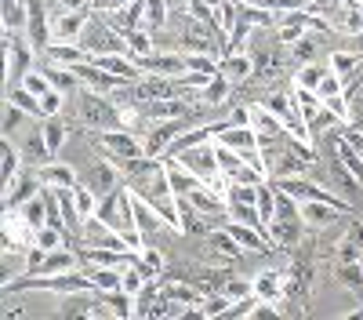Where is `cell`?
I'll use <instances>...</instances> for the list:
<instances>
[{"instance_id": "7bdbcfd3", "label": "cell", "mask_w": 363, "mask_h": 320, "mask_svg": "<svg viewBox=\"0 0 363 320\" xmlns=\"http://www.w3.org/2000/svg\"><path fill=\"white\" fill-rule=\"evenodd\" d=\"M342 138H345V142H352L356 150H359V157H363V131H359V128H345V131H342Z\"/></svg>"}, {"instance_id": "4316f807", "label": "cell", "mask_w": 363, "mask_h": 320, "mask_svg": "<svg viewBox=\"0 0 363 320\" xmlns=\"http://www.w3.org/2000/svg\"><path fill=\"white\" fill-rule=\"evenodd\" d=\"M291 62H298V66H306V62H320V44H316V37H313V33H306L301 40H294V44H291Z\"/></svg>"}, {"instance_id": "30bf717a", "label": "cell", "mask_w": 363, "mask_h": 320, "mask_svg": "<svg viewBox=\"0 0 363 320\" xmlns=\"http://www.w3.org/2000/svg\"><path fill=\"white\" fill-rule=\"evenodd\" d=\"M87 22H91V8L51 15V40H80V33H84Z\"/></svg>"}, {"instance_id": "74e56055", "label": "cell", "mask_w": 363, "mask_h": 320, "mask_svg": "<svg viewBox=\"0 0 363 320\" xmlns=\"http://www.w3.org/2000/svg\"><path fill=\"white\" fill-rule=\"evenodd\" d=\"M342 92H345V80H342L335 70H327V73H323V80H320V87H316L320 102H323V99H335V95H342Z\"/></svg>"}, {"instance_id": "7a4b0ae2", "label": "cell", "mask_w": 363, "mask_h": 320, "mask_svg": "<svg viewBox=\"0 0 363 320\" xmlns=\"http://www.w3.org/2000/svg\"><path fill=\"white\" fill-rule=\"evenodd\" d=\"M280 193V189H277ZM301 229H306V219H301V208H298V200L280 193L277 200V215H272L269 222V237H272V248H280V251H291L301 244Z\"/></svg>"}, {"instance_id": "ac0fdd59", "label": "cell", "mask_w": 363, "mask_h": 320, "mask_svg": "<svg viewBox=\"0 0 363 320\" xmlns=\"http://www.w3.org/2000/svg\"><path fill=\"white\" fill-rule=\"evenodd\" d=\"M251 128L258 131V138H280V135H287L284 121H280V116L272 113L269 106H262V102L251 106Z\"/></svg>"}, {"instance_id": "2e32d148", "label": "cell", "mask_w": 363, "mask_h": 320, "mask_svg": "<svg viewBox=\"0 0 363 320\" xmlns=\"http://www.w3.org/2000/svg\"><path fill=\"white\" fill-rule=\"evenodd\" d=\"M327 66H330V70H335V73L345 80V92H349V87H356V84L363 80V58H359V55H352V51H330Z\"/></svg>"}, {"instance_id": "6da1fadb", "label": "cell", "mask_w": 363, "mask_h": 320, "mask_svg": "<svg viewBox=\"0 0 363 320\" xmlns=\"http://www.w3.org/2000/svg\"><path fill=\"white\" fill-rule=\"evenodd\" d=\"M99 219L109 226V229H116L120 237H124L135 251H142V229H138V222H135V193H131V186H120V189H113L109 197H102L99 200Z\"/></svg>"}, {"instance_id": "d590c367", "label": "cell", "mask_w": 363, "mask_h": 320, "mask_svg": "<svg viewBox=\"0 0 363 320\" xmlns=\"http://www.w3.org/2000/svg\"><path fill=\"white\" fill-rule=\"evenodd\" d=\"M215 15H218V26L225 29V37L236 29V22H240V4L236 0H222V4L215 8Z\"/></svg>"}, {"instance_id": "b9f144b4", "label": "cell", "mask_w": 363, "mask_h": 320, "mask_svg": "<svg viewBox=\"0 0 363 320\" xmlns=\"http://www.w3.org/2000/svg\"><path fill=\"white\" fill-rule=\"evenodd\" d=\"M124 4H131V0H91V11H116Z\"/></svg>"}, {"instance_id": "5b68a950", "label": "cell", "mask_w": 363, "mask_h": 320, "mask_svg": "<svg viewBox=\"0 0 363 320\" xmlns=\"http://www.w3.org/2000/svg\"><path fill=\"white\" fill-rule=\"evenodd\" d=\"M178 160L186 164L193 175H200V179L211 186V182H218L222 179V164H218V150H215V142H200V145H189V150H182Z\"/></svg>"}, {"instance_id": "d4e9b609", "label": "cell", "mask_w": 363, "mask_h": 320, "mask_svg": "<svg viewBox=\"0 0 363 320\" xmlns=\"http://www.w3.org/2000/svg\"><path fill=\"white\" fill-rule=\"evenodd\" d=\"M4 102H15V106H18V109H26L29 116H44V109H40V99H37L33 92H26L22 84L8 87V92H4Z\"/></svg>"}, {"instance_id": "60d3db41", "label": "cell", "mask_w": 363, "mask_h": 320, "mask_svg": "<svg viewBox=\"0 0 363 320\" xmlns=\"http://www.w3.org/2000/svg\"><path fill=\"white\" fill-rule=\"evenodd\" d=\"M62 102H66V95L58 92V87H51V92H44V95H40V109H44V116H55V113H62Z\"/></svg>"}, {"instance_id": "d6a6232c", "label": "cell", "mask_w": 363, "mask_h": 320, "mask_svg": "<svg viewBox=\"0 0 363 320\" xmlns=\"http://www.w3.org/2000/svg\"><path fill=\"white\" fill-rule=\"evenodd\" d=\"M229 306H233V299L222 291V295L203 299V302H200V309H193V313H196V316H225V313H229Z\"/></svg>"}, {"instance_id": "d6986e66", "label": "cell", "mask_w": 363, "mask_h": 320, "mask_svg": "<svg viewBox=\"0 0 363 320\" xmlns=\"http://www.w3.org/2000/svg\"><path fill=\"white\" fill-rule=\"evenodd\" d=\"M135 222H138V229H142V237H153V233H164V229H171L167 226V219L153 208L149 200H142V197H135Z\"/></svg>"}, {"instance_id": "83f0119b", "label": "cell", "mask_w": 363, "mask_h": 320, "mask_svg": "<svg viewBox=\"0 0 363 320\" xmlns=\"http://www.w3.org/2000/svg\"><path fill=\"white\" fill-rule=\"evenodd\" d=\"M335 273H338V280H342L345 287H352L356 295L363 299V262H338Z\"/></svg>"}, {"instance_id": "f6af8a7d", "label": "cell", "mask_w": 363, "mask_h": 320, "mask_svg": "<svg viewBox=\"0 0 363 320\" xmlns=\"http://www.w3.org/2000/svg\"><path fill=\"white\" fill-rule=\"evenodd\" d=\"M352 40H356V44H352V48H356V51H363V29H359V33H356V37H352Z\"/></svg>"}, {"instance_id": "8fae6325", "label": "cell", "mask_w": 363, "mask_h": 320, "mask_svg": "<svg viewBox=\"0 0 363 320\" xmlns=\"http://www.w3.org/2000/svg\"><path fill=\"white\" fill-rule=\"evenodd\" d=\"M335 29L342 33L356 37L363 29V0H335V8H330V18H327Z\"/></svg>"}, {"instance_id": "f35d334b", "label": "cell", "mask_w": 363, "mask_h": 320, "mask_svg": "<svg viewBox=\"0 0 363 320\" xmlns=\"http://www.w3.org/2000/svg\"><path fill=\"white\" fill-rule=\"evenodd\" d=\"M164 22H167V0H145V26L157 33Z\"/></svg>"}, {"instance_id": "f1b7e54d", "label": "cell", "mask_w": 363, "mask_h": 320, "mask_svg": "<svg viewBox=\"0 0 363 320\" xmlns=\"http://www.w3.org/2000/svg\"><path fill=\"white\" fill-rule=\"evenodd\" d=\"M87 277H91V284H95L99 291H116L120 284H124V270H116V266H99V270H91Z\"/></svg>"}, {"instance_id": "cb8c5ba5", "label": "cell", "mask_w": 363, "mask_h": 320, "mask_svg": "<svg viewBox=\"0 0 363 320\" xmlns=\"http://www.w3.org/2000/svg\"><path fill=\"white\" fill-rule=\"evenodd\" d=\"M40 135H44V142H48V150H51V153H58V150L66 145V121H62L58 113H55V116H44Z\"/></svg>"}, {"instance_id": "4fadbf2b", "label": "cell", "mask_w": 363, "mask_h": 320, "mask_svg": "<svg viewBox=\"0 0 363 320\" xmlns=\"http://www.w3.org/2000/svg\"><path fill=\"white\" fill-rule=\"evenodd\" d=\"M73 73H77V80H80V87H87V92H102V95H109L113 87L120 84L113 73H106L95 58H87V62H80V66H73Z\"/></svg>"}, {"instance_id": "9a60e30c", "label": "cell", "mask_w": 363, "mask_h": 320, "mask_svg": "<svg viewBox=\"0 0 363 320\" xmlns=\"http://www.w3.org/2000/svg\"><path fill=\"white\" fill-rule=\"evenodd\" d=\"M44 58H48V62H58V66L73 70V66L87 62L91 51H87V48H80L77 40H51V44H48V51H44Z\"/></svg>"}, {"instance_id": "f546056e", "label": "cell", "mask_w": 363, "mask_h": 320, "mask_svg": "<svg viewBox=\"0 0 363 320\" xmlns=\"http://www.w3.org/2000/svg\"><path fill=\"white\" fill-rule=\"evenodd\" d=\"M327 70H330V66H323V62H306V66H298V73H294V84H298V87H309V92H316Z\"/></svg>"}, {"instance_id": "9c48e42d", "label": "cell", "mask_w": 363, "mask_h": 320, "mask_svg": "<svg viewBox=\"0 0 363 320\" xmlns=\"http://www.w3.org/2000/svg\"><path fill=\"white\" fill-rule=\"evenodd\" d=\"M40 189H44V182H40L37 167H33V164L22 167V171H18V179L4 189V208H18V204H26L29 197H37Z\"/></svg>"}, {"instance_id": "8d00e7d4", "label": "cell", "mask_w": 363, "mask_h": 320, "mask_svg": "<svg viewBox=\"0 0 363 320\" xmlns=\"http://www.w3.org/2000/svg\"><path fill=\"white\" fill-rule=\"evenodd\" d=\"M222 291L233 299V302H240V299H251L255 295V280H244V277H229L225 284H222Z\"/></svg>"}, {"instance_id": "4dcf8cb0", "label": "cell", "mask_w": 363, "mask_h": 320, "mask_svg": "<svg viewBox=\"0 0 363 320\" xmlns=\"http://www.w3.org/2000/svg\"><path fill=\"white\" fill-rule=\"evenodd\" d=\"M335 153H338V160L356 175V179L363 182V157H359V150H356V145L352 142H345V138H338V145H335Z\"/></svg>"}, {"instance_id": "44dd1931", "label": "cell", "mask_w": 363, "mask_h": 320, "mask_svg": "<svg viewBox=\"0 0 363 320\" xmlns=\"http://www.w3.org/2000/svg\"><path fill=\"white\" fill-rule=\"evenodd\" d=\"M145 73H164V77H178V73H186V55H149V58H142L138 62Z\"/></svg>"}, {"instance_id": "603a6c76", "label": "cell", "mask_w": 363, "mask_h": 320, "mask_svg": "<svg viewBox=\"0 0 363 320\" xmlns=\"http://www.w3.org/2000/svg\"><path fill=\"white\" fill-rule=\"evenodd\" d=\"M306 124H309V138L316 142L323 131H330V128H335V124H342V116L335 113V109H327V106H320L316 113H309L306 116Z\"/></svg>"}, {"instance_id": "5bb4252c", "label": "cell", "mask_w": 363, "mask_h": 320, "mask_svg": "<svg viewBox=\"0 0 363 320\" xmlns=\"http://www.w3.org/2000/svg\"><path fill=\"white\" fill-rule=\"evenodd\" d=\"M218 77L229 80L233 87H240L244 80L255 77V58H251L247 51H225V55H222V70H218Z\"/></svg>"}, {"instance_id": "8992f818", "label": "cell", "mask_w": 363, "mask_h": 320, "mask_svg": "<svg viewBox=\"0 0 363 320\" xmlns=\"http://www.w3.org/2000/svg\"><path fill=\"white\" fill-rule=\"evenodd\" d=\"M189 128V116H174V121H160V124H149L142 145H145V157H167V150L174 145V138Z\"/></svg>"}, {"instance_id": "7402d4cb", "label": "cell", "mask_w": 363, "mask_h": 320, "mask_svg": "<svg viewBox=\"0 0 363 320\" xmlns=\"http://www.w3.org/2000/svg\"><path fill=\"white\" fill-rule=\"evenodd\" d=\"M153 44H157L153 29H149V26H142V29H135V33L128 37V55L135 58V62H142V58H149V55H153Z\"/></svg>"}, {"instance_id": "ee69618b", "label": "cell", "mask_w": 363, "mask_h": 320, "mask_svg": "<svg viewBox=\"0 0 363 320\" xmlns=\"http://www.w3.org/2000/svg\"><path fill=\"white\" fill-rule=\"evenodd\" d=\"M66 11H80V8H91V0H58Z\"/></svg>"}, {"instance_id": "277c9868", "label": "cell", "mask_w": 363, "mask_h": 320, "mask_svg": "<svg viewBox=\"0 0 363 320\" xmlns=\"http://www.w3.org/2000/svg\"><path fill=\"white\" fill-rule=\"evenodd\" d=\"M99 150H102V157H109L120 171L128 167V160H135V157H145V145H142V138L135 135V131H128V128H109V131H99Z\"/></svg>"}, {"instance_id": "1f68e13d", "label": "cell", "mask_w": 363, "mask_h": 320, "mask_svg": "<svg viewBox=\"0 0 363 320\" xmlns=\"http://www.w3.org/2000/svg\"><path fill=\"white\" fill-rule=\"evenodd\" d=\"M277 200H280L277 186H269V182H262V186H258V211H262L265 226L272 222V215H277Z\"/></svg>"}, {"instance_id": "52a82bcc", "label": "cell", "mask_w": 363, "mask_h": 320, "mask_svg": "<svg viewBox=\"0 0 363 320\" xmlns=\"http://www.w3.org/2000/svg\"><path fill=\"white\" fill-rule=\"evenodd\" d=\"M120 171L109 157H102V160H91L87 164V175H84V186H91L99 197H109L113 189H120Z\"/></svg>"}, {"instance_id": "3957f363", "label": "cell", "mask_w": 363, "mask_h": 320, "mask_svg": "<svg viewBox=\"0 0 363 320\" xmlns=\"http://www.w3.org/2000/svg\"><path fill=\"white\" fill-rule=\"evenodd\" d=\"M77 121H80L84 128L109 131V128H120V109H116V102H113L109 95L80 87V95H77Z\"/></svg>"}, {"instance_id": "e575fe53", "label": "cell", "mask_w": 363, "mask_h": 320, "mask_svg": "<svg viewBox=\"0 0 363 320\" xmlns=\"http://www.w3.org/2000/svg\"><path fill=\"white\" fill-rule=\"evenodd\" d=\"M138 266H142L149 277H164V266H167V262H164V255H160V251L142 248V251H138Z\"/></svg>"}, {"instance_id": "ffe728a7", "label": "cell", "mask_w": 363, "mask_h": 320, "mask_svg": "<svg viewBox=\"0 0 363 320\" xmlns=\"http://www.w3.org/2000/svg\"><path fill=\"white\" fill-rule=\"evenodd\" d=\"M37 175H40V182H44V186H55V189H73V186H77V171H73L69 164L44 160V164L37 167Z\"/></svg>"}, {"instance_id": "ab89813d", "label": "cell", "mask_w": 363, "mask_h": 320, "mask_svg": "<svg viewBox=\"0 0 363 320\" xmlns=\"http://www.w3.org/2000/svg\"><path fill=\"white\" fill-rule=\"evenodd\" d=\"M22 87H26V92H33V95L40 99L44 92H51V80H48L40 70H26V77H22Z\"/></svg>"}, {"instance_id": "7c38bea8", "label": "cell", "mask_w": 363, "mask_h": 320, "mask_svg": "<svg viewBox=\"0 0 363 320\" xmlns=\"http://www.w3.org/2000/svg\"><path fill=\"white\" fill-rule=\"evenodd\" d=\"M106 22L116 29L120 37H131L135 29H142V18H145V0H131V4L116 8V11H102Z\"/></svg>"}, {"instance_id": "ba28073f", "label": "cell", "mask_w": 363, "mask_h": 320, "mask_svg": "<svg viewBox=\"0 0 363 320\" xmlns=\"http://www.w3.org/2000/svg\"><path fill=\"white\" fill-rule=\"evenodd\" d=\"M298 208H301V219H306V229H330L345 215V208L327 204V200H301Z\"/></svg>"}, {"instance_id": "484cf974", "label": "cell", "mask_w": 363, "mask_h": 320, "mask_svg": "<svg viewBox=\"0 0 363 320\" xmlns=\"http://www.w3.org/2000/svg\"><path fill=\"white\" fill-rule=\"evenodd\" d=\"M18 211L26 215V222L33 226V229L48 226V197H44V193H37V197H29L26 204H18Z\"/></svg>"}, {"instance_id": "e0dca14e", "label": "cell", "mask_w": 363, "mask_h": 320, "mask_svg": "<svg viewBox=\"0 0 363 320\" xmlns=\"http://www.w3.org/2000/svg\"><path fill=\"white\" fill-rule=\"evenodd\" d=\"M284 295H287V287H284V273H280V270H262V273L255 277V299L280 306Z\"/></svg>"}, {"instance_id": "836d02e7", "label": "cell", "mask_w": 363, "mask_h": 320, "mask_svg": "<svg viewBox=\"0 0 363 320\" xmlns=\"http://www.w3.org/2000/svg\"><path fill=\"white\" fill-rule=\"evenodd\" d=\"M33 244H37V248H44V251H51V248H62V244H66V229H58V226H40Z\"/></svg>"}]
</instances>
